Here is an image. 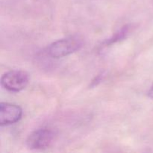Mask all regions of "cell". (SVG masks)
<instances>
[{
	"label": "cell",
	"mask_w": 153,
	"mask_h": 153,
	"mask_svg": "<svg viewBox=\"0 0 153 153\" xmlns=\"http://www.w3.org/2000/svg\"><path fill=\"white\" fill-rule=\"evenodd\" d=\"M55 137L56 132L52 128H39L28 135L26 139V146L33 150H43L52 144Z\"/></svg>",
	"instance_id": "7a4b0ae2"
},
{
	"label": "cell",
	"mask_w": 153,
	"mask_h": 153,
	"mask_svg": "<svg viewBox=\"0 0 153 153\" xmlns=\"http://www.w3.org/2000/svg\"><path fill=\"white\" fill-rule=\"evenodd\" d=\"M29 82V76L23 70H13L2 75L1 85L10 92L17 93L25 89Z\"/></svg>",
	"instance_id": "3957f363"
},
{
	"label": "cell",
	"mask_w": 153,
	"mask_h": 153,
	"mask_svg": "<svg viewBox=\"0 0 153 153\" xmlns=\"http://www.w3.org/2000/svg\"><path fill=\"white\" fill-rule=\"evenodd\" d=\"M148 97H149V98L153 99V85L151 86L150 89L148 91Z\"/></svg>",
	"instance_id": "52a82bcc"
},
{
	"label": "cell",
	"mask_w": 153,
	"mask_h": 153,
	"mask_svg": "<svg viewBox=\"0 0 153 153\" xmlns=\"http://www.w3.org/2000/svg\"><path fill=\"white\" fill-rule=\"evenodd\" d=\"M130 29H131V25H124L119 31H117L115 34H114V35L111 38L108 39L107 40L103 42V46H109L111 45L114 44V43L126 38V37L129 34Z\"/></svg>",
	"instance_id": "5b68a950"
},
{
	"label": "cell",
	"mask_w": 153,
	"mask_h": 153,
	"mask_svg": "<svg viewBox=\"0 0 153 153\" xmlns=\"http://www.w3.org/2000/svg\"><path fill=\"white\" fill-rule=\"evenodd\" d=\"M103 77H104V75H103V73H100V74L98 75L97 77H95L94 80L92 81L93 86H97V85H98L100 82H101L102 81Z\"/></svg>",
	"instance_id": "8992f818"
},
{
	"label": "cell",
	"mask_w": 153,
	"mask_h": 153,
	"mask_svg": "<svg viewBox=\"0 0 153 153\" xmlns=\"http://www.w3.org/2000/svg\"><path fill=\"white\" fill-rule=\"evenodd\" d=\"M84 40L79 35L68 36L51 43L47 47V54L53 58H61L80 50Z\"/></svg>",
	"instance_id": "6da1fadb"
},
{
	"label": "cell",
	"mask_w": 153,
	"mask_h": 153,
	"mask_svg": "<svg viewBox=\"0 0 153 153\" xmlns=\"http://www.w3.org/2000/svg\"><path fill=\"white\" fill-rule=\"evenodd\" d=\"M22 116V110L20 106L7 102L0 104V124L7 126L16 123Z\"/></svg>",
	"instance_id": "277c9868"
}]
</instances>
